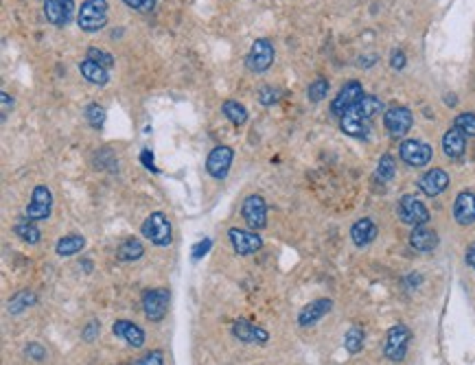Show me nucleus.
<instances>
[{
	"label": "nucleus",
	"mask_w": 475,
	"mask_h": 365,
	"mask_svg": "<svg viewBox=\"0 0 475 365\" xmlns=\"http://www.w3.org/2000/svg\"><path fill=\"white\" fill-rule=\"evenodd\" d=\"M0 101H3V118H7L9 109L13 107V99H11L7 92H3V94H0Z\"/></svg>",
	"instance_id": "a18cd8bd"
},
{
	"label": "nucleus",
	"mask_w": 475,
	"mask_h": 365,
	"mask_svg": "<svg viewBox=\"0 0 475 365\" xmlns=\"http://www.w3.org/2000/svg\"><path fill=\"white\" fill-rule=\"evenodd\" d=\"M86 121L92 125L94 130L103 127V123H105V107H101L99 103H90L86 107Z\"/></svg>",
	"instance_id": "473e14b6"
},
{
	"label": "nucleus",
	"mask_w": 475,
	"mask_h": 365,
	"mask_svg": "<svg viewBox=\"0 0 475 365\" xmlns=\"http://www.w3.org/2000/svg\"><path fill=\"white\" fill-rule=\"evenodd\" d=\"M123 3L136 11H151L153 5H156V0H123Z\"/></svg>",
	"instance_id": "a19ab883"
},
{
	"label": "nucleus",
	"mask_w": 475,
	"mask_h": 365,
	"mask_svg": "<svg viewBox=\"0 0 475 365\" xmlns=\"http://www.w3.org/2000/svg\"><path fill=\"white\" fill-rule=\"evenodd\" d=\"M331 308H333V300H329V298L313 300V302H309V304H306V306L302 308V311L298 313V324H300L302 328L313 326V324H318V321L322 319L325 315L331 313Z\"/></svg>",
	"instance_id": "f3484780"
},
{
	"label": "nucleus",
	"mask_w": 475,
	"mask_h": 365,
	"mask_svg": "<svg viewBox=\"0 0 475 365\" xmlns=\"http://www.w3.org/2000/svg\"><path fill=\"white\" fill-rule=\"evenodd\" d=\"M397 173V164H395V158L392 156H381L379 164H377V177H379L381 181H390L395 177Z\"/></svg>",
	"instance_id": "2f4dec72"
},
{
	"label": "nucleus",
	"mask_w": 475,
	"mask_h": 365,
	"mask_svg": "<svg viewBox=\"0 0 475 365\" xmlns=\"http://www.w3.org/2000/svg\"><path fill=\"white\" fill-rule=\"evenodd\" d=\"M230 245L239 256H252L263 247V238L257 234V230H241V228H230L228 232Z\"/></svg>",
	"instance_id": "6e6552de"
},
{
	"label": "nucleus",
	"mask_w": 475,
	"mask_h": 365,
	"mask_svg": "<svg viewBox=\"0 0 475 365\" xmlns=\"http://www.w3.org/2000/svg\"><path fill=\"white\" fill-rule=\"evenodd\" d=\"M101 332V324H99V321H90V324L86 326V328H83V332H81V337H83V339H86V341H94V337L96 335H99Z\"/></svg>",
	"instance_id": "79ce46f5"
},
{
	"label": "nucleus",
	"mask_w": 475,
	"mask_h": 365,
	"mask_svg": "<svg viewBox=\"0 0 475 365\" xmlns=\"http://www.w3.org/2000/svg\"><path fill=\"white\" fill-rule=\"evenodd\" d=\"M112 332H114L119 339H123L128 346L132 348H143L145 346V330L134 324L130 319H116L112 324Z\"/></svg>",
	"instance_id": "dca6fc26"
},
{
	"label": "nucleus",
	"mask_w": 475,
	"mask_h": 365,
	"mask_svg": "<svg viewBox=\"0 0 475 365\" xmlns=\"http://www.w3.org/2000/svg\"><path fill=\"white\" fill-rule=\"evenodd\" d=\"M79 73L83 75L86 81L94 83V86H107V81H110V68L96 64L88 57L79 64Z\"/></svg>",
	"instance_id": "b1692460"
},
{
	"label": "nucleus",
	"mask_w": 475,
	"mask_h": 365,
	"mask_svg": "<svg viewBox=\"0 0 475 365\" xmlns=\"http://www.w3.org/2000/svg\"><path fill=\"white\" fill-rule=\"evenodd\" d=\"M232 158H234V151L230 147H226V145L215 147L211 153H208V160H206L208 175L215 177V179H223L232 166Z\"/></svg>",
	"instance_id": "f8f14e48"
},
{
	"label": "nucleus",
	"mask_w": 475,
	"mask_h": 365,
	"mask_svg": "<svg viewBox=\"0 0 475 365\" xmlns=\"http://www.w3.org/2000/svg\"><path fill=\"white\" fill-rule=\"evenodd\" d=\"M211 247H213V241L211 238H202V241H198L193 245V258L195 260H200V258H204L208 251H211Z\"/></svg>",
	"instance_id": "4c0bfd02"
},
{
	"label": "nucleus",
	"mask_w": 475,
	"mask_h": 365,
	"mask_svg": "<svg viewBox=\"0 0 475 365\" xmlns=\"http://www.w3.org/2000/svg\"><path fill=\"white\" fill-rule=\"evenodd\" d=\"M24 353H26V357L33 359V361H44V359H46V350L42 348L40 344H35V341L26 346V348H24Z\"/></svg>",
	"instance_id": "ea45409f"
},
{
	"label": "nucleus",
	"mask_w": 475,
	"mask_h": 365,
	"mask_svg": "<svg viewBox=\"0 0 475 365\" xmlns=\"http://www.w3.org/2000/svg\"><path fill=\"white\" fill-rule=\"evenodd\" d=\"M327 94H329V81L327 79H316L311 86L306 88V96H309L313 103L322 101Z\"/></svg>",
	"instance_id": "f704fd0d"
},
{
	"label": "nucleus",
	"mask_w": 475,
	"mask_h": 365,
	"mask_svg": "<svg viewBox=\"0 0 475 365\" xmlns=\"http://www.w3.org/2000/svg\"><path fill=\"white\" fill-rule=\"evenodd\" d=\"M454 127H458L465 136H473L475 138V114H471V112L458 114L456 121H454Z\"/></svg>",
	"instance_id": "72a5a7b5"
},
{
	"label": "nucleus",
	"mask_w": 475,
	"mask_h": 365,
	"mask_svg": "<svg viewBox=\"0 0 475 365\" xmlns=\"http://www.w3.org/2000/svg\"><path fill=\"white\" fill-rule=\"evenodd\" d=\"M136 365H164V355H162V350H151V353H147Z\"/></svg>",
	"instance_id": "58836bf2"
},
{
	"label": "nucleus",
	"mask_w": 475,
	"mask_h": 365,
	"mask_svg": "<svg viewBox=\"0 0 475 365\" xmlns=\"http://www.w3.org/2000/svg\"><path fill=\"white\" fill-rule=\"evenodd\" d=\"M399 156L410 166H425L431 160V147L421 140H403L399 147Z\"/></svg>",
	"instance_id": "ddd939ff"
},
{
	"label": "nucleus",
	"mask_w": 475,
	"mask_h": 365,
	"mask_svg": "<svg viewBox=\"0 0 475 365\" xmlns=\"http://www.w3.org/2000/svg\"><path fill=\"white\" fill-rule=\"evenodd\" d=\"M353 109L357 112V114L364 116L366 121H372L377 114H381L383 112V103H381V99H377L374 94H364L361 96V101Z\"/></svg>",
	"instance_id": "bb28decb"
},
{
	"label": "nucleus",
	"mask_w": 475,
	"mask_h": 365,
	"mask_svg": "<svg viewBox=\"0 0 475 365\" xmlns=\"http://www.w3.org/2000/svg\"><path fill=\"white\" fill-rule=\"evenodd\" d=\"M88 60H92V62H96V64H101V66H105V68H112V66H114V57H112L110 53L101 51V48H90V51H88Z\"/></svg>",
	"instance_id": "c9c22d12"
},
{
	"label": "nucleus",
	"mask_w": 475,
	"mask_h": 365,
	"mask_svg": "<svg viewBox=\"0 0 475 365\" xmlns=\"http://www.w3.org/2000/svg\"><path fill=\"white\" fill-rule=\"evenodd\" d=\"M361 96H364V88H361L359 81H348L346 86L338 92V96L331 101V112L335 116H344L348 109H353L359 101Z\"/></svg>",
	"instance_id": "1a4fd4ad"
},
{
	"label": "nucleus",
	"mask_w": 475,
	"mask_h": 365,
	"mask_svg": "<svg viewBox=\"0 0 475 365\" xmlns=\"http://www.w3.org/2000/svg\"><path fill=\"white\" fill-rule=\"evenodd\" d=\"M259 101L263 103V105H274V103H278V90H274L272 86H263V88H259Z\"/></svg>",
	"instance_id": "e433bc0d"
},
{
	"label": "nucleus",
	"mask_w": 475,
	"mask_h": 365,
	"mask_svg": "<svg viewBox=\"0 0 475 365\" xmlns=\"http://www.w3.org/2000/svg\"><path fill=\"white\" fill-rule=\"evenodd\" d=\"M412 123H414L412 112L408 107H403V105L390 107V109H386V114H383L386 130L390 132V136H395V138H401V136L408 134L412 130Z\"/></svg>",
	"instance_id": "9b49d317"
},
{
	"label": "nucleus",
	"mask_w": 475,
	"mask_h": 365,
	"mask_svg": "<svg viewBox=\"0 0 475 365\" xmlns=\"http://www.w3.org/2000/svg\"><path fill=\"white\" fill-rule=\"evenodd\" d=\"M221 112H223V116H226L234 127H241V125L248 123V109L239 103V101H223L221 105Z\"/></svg>",
	"instance_id": "c756f323"
},
{
	"label": "nucleus",
	"mask_w": 475,
	"mask_h": 365,
	"mask_svg": "<svg viewBox=\"0 0 475 365\" xmlns=\"http://www.w3.org/2000/svg\"><path fill=\"white\" fill-rule=\"evenodd\" d=\"M465 260H467V265L471 267V269H475V243H471V245L467 247V256H465Z\"/></svg>",
	"instance_id": "49530a36"
},
{
	"label": "nucleus",
	"mask_w": 475,
	"mask_h": 365,
	"mask_svg": "<svg viewBox=\"0 0 475 365\" xmlns=\"http://www.w3.org/2000/svg\"><path fill=\"white\" fill-rule=\"evenodd\" d=\"M232 335H234L239 341H243V344H259V346H265V344L270 341V332L265 330L263 326L252 324V321H248V319L234 321V324H232Z\"/></svg>",
	"instance_id": "4468645a"
},
{
	"label": "nucleus",
	"mask_w": 475,
	"mask_h": 365,
	"mask_svg": "<svg viewBox=\"0 0 475 365\" xmlns=\"http://www.w3.org/2000/svg\"><path fill=\"white\" fill-rule=\"evenodd\" d=\"M107 0H83L77 24L83 33H96L107 24Z\"/></svg>",
	"instance_id": "f257e3e1"
},
{
	"label": "nucleus",
	"mask_w": 475,
	"mask_h": 365,
	"mask_svg": "<svg viewBox=\"0 0 475 365\" xmlns=\"http://www.w3.org/2000/svg\"><path fill=\"white\" fill-rule=\"evenodd\" d=\"M340 125H342V132L346 136H353V138H368V134H370V121H366L361 114H357L355 109H348L342 116Z\"/></svg>",
	"instance_id": "aec40b11"
},
{
	"label": "nucleus",
	"mask_w": 475,
	"mask_h": 365,
	"mask_svg": "<svg viewBox=\"0 0 475 365\" xmlns=\"http://www.w3.org/2000/svg\"><path fill=\"white\" fill-rule=\"evenodd\" d=\"M141 162L145 164V168H149V171H158V168L153 166V153H151L149 149H145V151L141 153Z\"/></svg>",
	"instance_id": "c03bdc74"
},
{
	"label": "nucleus",
	"mask_w": 475,
	"mask_h": 365,
	"mask_svg": "<svg viewBox=\"0 0 475 365\" xmlns=\"http://www.w3.org/2000/svg\"><path fill=\"white\" fill-rule=\"evenodd\" d=\"M141 230H143V236L149 238V241L153 245H158V247H166V245H171V241H173L171 223H169V219H166L164 213H151L145 219Z\"/></svg>",
	"instance_id": "f03ea898"
},
{
	"label": "nucleus",
	"mask_w": 475,
	"mask_h": 365,
	"mask_svg": "<svg viewBox=\"0 0 475 365\" xmlns=\"http://www.w3.org/2000/svg\"><path fill=\"white\" fill-rule=\"evenodd\" d=\"M390 66H392L395 70H403L405 68V53L395 51L392 55H390Z\"/></svg>",
	"instance_id": "37998d69"
},
{
	"label": "nucleus",
	"mask_w": 475,
	"mask_h": 365,
	"mask_svg": "<svg viewBox=\"0 0 475 365\" xmlns=\"http://www.w3.org/2000/svg\"><path fill=\"white\" fill-rule=\"evenodd\" d=\"M51 208H53V195L49 186L37 184L31 195V204L26 206V219L29 221H46L51 217Z\"/></svg>",
	"instance_id": "9d476101"
},
{
	"label": "nucleus",
	"mask_w": 475,
	"mask_h": 365,
	"mask_svg": "<svg viewBox=\"0 0 475 365\" xmlns=\"http://www.w3.org/2000/svg\"><path fill=\"white\" fill-rule=\"evenodd\" d=\"M449 186V175H447L442 168H431L421 179H418V188H421L427 197H438L440 193L447 190Z\"/></svg>",
	"instance_id": "a211bd4d"
},
{
	"label": "nucleus",
	"mask_w": 475,
	"mask_h": 365,
	"mask_svg": "<svg viewBox=\"0 0 475 365\" xmlns=\"http://www.w3.org/2000/svg\"><path fill=\"white\" fill-rule=\"evenodd\" d=\"M364 339H366L364 328H361V326H351V328H348V332L344 335V348L351 355H357V353H361V348H364Z\"/></svg>",
	"instance_id": "7c9ffc66"
},
{
	"label": "nucleus",
	"mask_w": 475,
	"mask_h": 365,
	"mask_svg": "<svg viewBox=\"0 0 475 365\" xmlns=\"http://www.w3.org/2000/svg\"><path fill=\"white\" fill-rule=\"evenodd\" d=\"M465 149H467V136L458 127H451L442 136V151L447 158H454V160L463 158Z\"/></svg>",
	"instance_id": "5701e85b"
},
{
	"label": "nucleus",
	"mask_w": 475,
	"mask_h": 365,
	"mask_svg": "<svg viewBox=\"0 0 475 365\" xmlns=\"http://www.w3.org/2000/svg\"><path fill=\"white\" fill-rule=\"evenodd\" d=\"M13 232H16V236H20V241L29 243V245H37L42 241V232L37 230L35 221H18L16 226H13Z\"/></svg>",
	"instance_id": "c85d7f7f"
},
{
	"label": "nucleus",
	"mask_w": 475,
	"mask_h": 365,
	"mask_svg": "<svg viewBox=\"0 0 475 365\" xmlns=\"http://www.w3.org/2000/svg\"><path fill=\"white\" fill-rule=\"evenodd\" d=\"M75 0H44V16L55 26H66L73 18Z\"/></svg>",
	"instance_id": "2eb2a0df"
},
{
	"label": "nucleus",
	"mask_w": 475,
	"mask_h": 365,
	"mask_svg": "<svg viewBox=\"0 0 475 365\" xmlns=\"http://www.w3.org/2000/svg\"><path fill=\"white\" fill-rule=\"evenodd\" d=\"M241 217L245 219L250 230H263L268 226V206L261 195H250L241 206Z\"/></svg>",
	"instance_id": "0eeeda50"
},
{
	"label": "nucleus",
	"mask_w": 475,
	"mask_h": 365,
	"mask_svg": "<svg viewBox=\"0 0 475 365\" xmlns=\"http://www.w3.org/2000/svg\"><path fill=\"white\" fill-rule=\"evenodd\" d=\"M35 302H37V296H35V293L29 291V289H22V291H18L16 296H13V298L9 300L7 308H9V313H11V315H20L22 311H26V308H31Z\"/></svg>",
	"instance_id": "cd10ccee"
},
{
	"label": "nucleus",
	"mask_w": 475,
	"mask_h": 365,
	"mask_svg": "<svg viewBox=\"0 0 475 365\" xmlns=\"http://www.w3.org/2000/svg\"><path fill=\"white\" fill-rule=\"evenodd\" d=\"M454 219L460 226H471V223H475V195L471 190H463L456 197Z\"/></svg>",
	"instance_id": "6ab92c4d"
},
{
	"label": "nucleus",
	"mask_w": 475,
	"mask_h": 365,
	"mask_svg": "<svg viewBox=\"0 0 475 365\" xmlns=\"http://www.w3.org/2000/svg\"><path fill=\"white\" fill-rule=\"evenodd\" d=\"M399 219L405 223V226L418 228V226H425L429 221V210L421 199L414 197V195H403L399 202Z\"/></svg>",
	"instance_id": "423d86ee"
},
{
	"label": "nucleus",
	"mask_w": 475,
	"mask_h": 365,
	"mask_svg": "<svg viewBox=\"0 0 475 365\" xmlns=\"http://www.w3.org/2000/svg\"><path fill=\"white\" fill-rule=\"evenodd\" d=\"M83 247H86V238L81 234H68V236L60 238L58 245H55V251H58V256H62V258H71V256L79 254Z\"/></svg>",
	"instance_id": "a878e982"
},
{
	"label": "nucleus",
	"mask_w": 475,
	"mask_h": 365,
	"mask_svg": "<svg viewBox=\"0 0 475 365\" xmlns=\"http://www.w3.org/2000/svg\"><path fill=\"white\" fill-rule=\"evenodd\" d=\"M169 302H171V293L169 289L158 287V289H149L143 293V313L149 321H162L169 311Z\"/></svg>",
	"instance_id": "20e7f679"
},
{
	"label": "nucleus",
	"mask_w": 475,
	"mask_h": 365,
	"mask_svg": "<svg viewBox=\"0 0 475 365\" xmlns=\"http://www.w3.org/2000/svg\"><path fill=\"white\" fill-rule=\"evenodd\" d=\"M377 234H379V230H377L374 221L368 219V217L355 221V223H353V228H351V238H353V243H355L357 247H366V245H370V243L374 241V238H377Z\"/></svg>",
	"instance_id": "4be33fe9"
},
{
	"label": "nucleus",
	"mask_w": 475,
	"mask_h": 365,
	"mask_svg": "<svg viewBox=\"0 0 475 365\" xmlns=\"http://www.w3.org/2000/svg\"><path fill=\"white\" fill-rule=\"evenodd\" d=\"M274 44L270 39L259 37L252 42V46L248 51V57H245V66L248 70H252V73H265L272 64H274Z\"/></svg>",
	"instance_id": "39448f33"
},
{
	"label": "nucleus",
	"mask_w": 475,
	"mask_h": 365,
	"mask_svg": "<svg viewBox=\"0 0 475 365\" xmlns=\"http://www.w3.org/2000/svg\"><path fill=\"white\" fill-rule=\"evenodd\" d=\"M421 283H423V278H421V276H410V278H408V285H410V287H412V285L416 287V285H421Z\"/></svg>",
	"instance_id": "de8ad7c7"
},
{
	"label": "nucleus",
	"mask_w": 475,
	"mask_h": 365,
	"mask_svg": "<svg viewBox=\"0 0 475 365\" xmlns=\"http://www.w3.org/2000/svg\"><path fill=\"white\" fill-rule=\"evenodd\" d=\"M410 245L416 251H421V254H429V251H434L438 247V234L425 226H418L410 234Z\"/></svg>",
	"instance_id": "412c9836"
},
{
	"label": "nucleus",
	"mask_w": 475,
	"mask_h": 365,
	"mask_svg": "<svg viewBox=\"0 0 475 365\" xmlns=\"http://www.w3.org/2000/svg\"><path fill=\"white\" fill-rule=\"evenodd\" d=\"M143 254H145V245L141 243V238H134V236L125 238L116 249V258L123 262H134L138 258H143Z\"/></svg>",
	"instance_id": "393cba45"
},
{
	"label": "nucleus",
	"mask_w": 475,
	"mask_h": 365,
	"mask_svg": "<svg viewBox=\"0 0 475 365\" xmlns=\"http://www.w3.org/2000/svg\"><path fill=\"white\" fill-rule=\"evenodd\" d=\"M412 339V332L405 324H395L386 335V344H383V355L390 361H403L408 355V346Z\"/></svg>",
	"instance_id": "7ed1b4c3"
}]
</instances>
